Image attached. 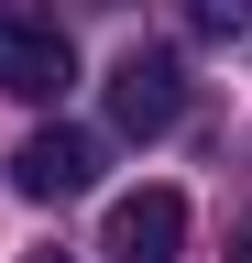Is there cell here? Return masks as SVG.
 <instances>
[{"label":"cell","instance_id":"52a82bcc","mask_svg":"<svg viewBox=\"0 0 252 263\" xmlns=\"http://www.w3.org/2000/svg\"><path fill=\"white\" fill-rule=\"evenodd\" d=\"M22 263H66V252H22Z\"/></svg>","mask_w":252,"mask_h":263},{"label":"cell","instance_id":"3957f363","mask_svg":"<svg viewBox=\"0 0 252 263\" xmlns=\"http://www.w3.org/2000/svg\"><path fill=\"white\" fill-rule=\"evenodd\" d=\"M11 186L33 197V209H66V197L99 186V143H88L77 121H44V132H22V154H11Z\"/></svg>","mask_w":252,"mask_h":263},{"label":"cell","instance_id":"6da1fadb","mask_svg":"<svg viewBox=\"0 0 252 263\" xmlns=\"http://www.w3.org/2000/svg\"><path fill=\"white\" fill-rule=\"evenodd\" d=\"M77 88V44L66 22L33 0H0V99H66Z\"/></svg>","mask_w":252,"mask_h":263},{"label":"cell","instance_id":"8992f818","mask_svg":"<svg viewBox=\"0 0 252 263\" xmlns=\"http://www.w3.org/2000/svg\"><path fill=\"white\" fill-rule=\"evenodd\" d=\"M230 263H252V219H241V230H230Z\"/></svg>","mask_w":252,"mask_h":263},{"label":"cell","instance_id":"5b68a950","mask_svg":"<svg viewBox=\"0 0 252 263\" xmlns=\"http://www.w3.org/2000/svg\"><path fill=\"white\" fill-rule=\"evenodd\" d=\"M186 33H208V44H230V33H252V0H176Z\"/></svg>","mask_w":252,"mask_h":263},{"label":"cell","instance_id":"7a4b0ae2","mask_svg":"<svg viewBox=\"0 0 252 263\" xmlns=\"http://www.w3.org/2000/svg\"><path fill=\"white\" fill-rule=\"evenodd\" d=\"M176 121H186V66L153 55V44H132L110 66V132H121V143H165Z\"/></svg>","mask_w":252,"mask_h":263},{"label":"cell","instance_id":"277c9868","mask_svg":"<svg viewBox=\"0 0 252 263\" xmlns=\"http://www.w3.org/2000/svg\"><path fill=\"white\" fill-rule=\"evenodd\" d=\"M99 252H110V263H176V252H186V197H176V186H132V197H110Z\"/></svg>","mask_w":252,"mask_h":263}]
</instances>
